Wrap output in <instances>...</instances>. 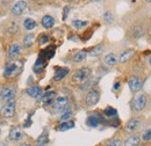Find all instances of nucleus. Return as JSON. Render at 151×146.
Here are the masks:
<instances>
[{"instance_id": "nucleus-14", "label": "nucleus", "mask_w": 151, "mask_h": 146, "mask_svg": "<svg viewBox=\"0 0 151 146\" xmlns=\"http://www.w3.org/2000/svg\"><path fill=\"white\" fill-rule=\"evenodd\" d=\"M104 62H105V64H106L107 66L112 67V66H115V65L117 64L119 59H117V57L114 55V54H108V55H106Z\"/></svg>"}, {"instance_id": "nucleus-32", "label": "nucleus", "mask_w": 151, "mask_h": 146, "mask_svg": "<svg viewBox=\"0 0 151 146\" xmlns=\"http://www.w3.org/2000/svg\"><path fill=\"white\" fill-rule=\"evenodd\" d=\"M48 39H49V38H48V36H47V35H42V36H41V38H40V44H41V45L45 44V43L48 42Z\"/></svg>"}, {"instance_id": "nucleus-33", "label": "nucleus", "mask_w": 151, "mask_h": 146, "mask_svg": "<svg viewBox=\"0 0 151 146\" xmlns=\"http://www.w3.org/2000/svg\"><path fill=\"white\" fill-rule=\"evenodd\" d=\"M105 20H106L107 22H112V20H113V19H112V15H111L109 13H106V14H105Z\"/></svg>"}, {"instance_id": "nucleus-28", "label": "nucleus", "mask_w": 151, "mask_h": 146, "mask_svg": "<svg viewBox=\"0 0 151 146\" xmlns=\"http://www.w3.org/2000/svg\"><path fill=\"white\" fill-rule=\"evenodd\" d=\"M142 140H143L144 143L151 140V129H147V131H145V132L143 133V136H142Z\"/></svg>"}, {"instance_id": "nucleus-13", "label": "nucleus", "mask_w": 151, "mask_h": 146, "mask_svg": "<svg viewBox=\"0 0 151 146\" xmlns=\"http://www.w3.org/2000/svg\"><path fill=\"white\" fill-rule=\"evenodd\" d=\"M41 23H42V26H43L45 29H50V28L54 27V24H55V19L52 18V16H50V15H45V16L42 18Z\"/></svg>"}, {"instance_id": "nucleus-8", "label": "nucleus", "mask_w": 151, "mask_h": 146, "mask_svg": "<svg viewBox=\"0 0 151 146\" xmlns=\"http://www.w3.org/2000/svg\"><path fill=\"white\" fill-rule=\"evenodd\" d=\"M139 124H141V118H139V117H132V120L128 121V123H127V125H126V130L132 133V132L136 131V130L138 129Z\"/></svg>"}, {"instance_id": "nucleus-39", "label": "nucleus", "mask_w": 151, "mask_h": 146, "mask_svg": "<svg viewBox=\"0 0 151 146\" xmlns=\"http://www.w3.org/2000/svg\"><path fill=\"white\" fill-rule=\"evenodd\" d=\"M138 146H148V145H147V144H139Z\"/></svg>"}, {"instance_id": "nucleus-24", "label": "nucleus", "mask_w": 151, "mask_h": 146, "mask_svg": "<svg viewBox=\"0 0 151 146\" xmlns=\"http://www.w3.org/2000/svg\"><path fill=\"white\" fill-rule=\"evenodd\" d=\"M87 24H88L87 21H81V20H75V21H72V26L75 27L76 29H81V28L86 27Z\"/></svg>"}, {"instance_id": "nucleus-43", "label": "nucleus", "mask_w": 151, "mask_h": 146, "mask_svg": "<svg viewBox=\"0 0 151 146\" xmlns=\"http://www.w3.org/2000/svg\"><path fill=\"white\" fill-rule=\"evenodd\" d=\"M0 93H1V89H0Z\"/></svg>"}, {"instance_id": "nucleus-10", "label": "nucleus", "mask_w": 151, "mask_h": 146, "mask_svg": "<svg viewBox=\"0 0 151 146\" xmlns=\"http://www.w3.org/2000/svg\"><path fill=\"white\" fill-rule=\"evenodd\" d=\"M26 8H27V2L21 0V1H18V2L13 6L12 13H13L14 15H20V14H22V13L24 12Z\"/></svg>"}, {"instance_id": "nucleus-40", "label": "nucleus", "mask_w": 151, "mask_h": 146, "mask_svg": "<svg viewBox=\"0 0 151 146\" xmlns=\"http://www.w3.org/2000/svg\"><path fill=\"white\" fill-rule=\"evenodd\" d=\"M149 65H150V66H151V57H150V58H149Z\"/></svg>"}, {"instance_id": "nucleus-18", "label": "nucleus", "mask_w": 151, "mask_h": 146, "mask_svg": "<svg viewBox=\"0 0 151 146\" xmlns=\"http://www.w3.org/2000/svg\"><path fill=\"white\" fill-rule=\"evenodd\" d=\"M134 54H135L134 50H127V51L122 52L121 56H120V62H121V63H127L132 56H134Z\"/></svg>"}, {"instance_id": "nucleus-26", "label": "nucleus", "mask_w": 151, "mask_h": 146, "mask_svg": "<svg viewBox=\"0 0 151 146\" xmlns=\"http://www.w3.org/2000/svg\"><path fill=\"white\" fill-rule=\"evenodd\" d=\"M102 50H104V48H102V45H98V47H95L93 48L91 51H90V56H92V57H95V56H99L101 52H102Z\"/></svg>"}, {"instance_id": "nucleus-19", "label": "nucleus", "mask_w": 151, "mask_h": 146, "mask_svg": "<svg viewBox=\"0 0 151 146\" xmlns=\"http://www.w3.org/2000/svg\"><path fill=\"white\" fill-rule=\"evenodd\" d=\"M69 73V69H66V67H60L58 71L56 72V74H55V77H54V79L56 80V81H58V80H62L66 74Z\"/></svg>"}, {"instance_id": "nucleus-4", "label": "nucleus", "mask_w": 151, "mask_h": 146, "mask_svg": "<svg viewBox=\"0 0 151 146\" xmlns=\"http://www.w3.org/2000/svg\"><path fill=\"white\" fill-rule=\"evenodd\" d=\"M128 85H129V88L132 93H137L142 88V80L137 75H132L128 79Z\"/></svg>"}, {"instance_id": "nucleus-7", "label": "nucleus", "mask_w": 151, "mask_h": 146, "mask_svg": "<svg viewBox=\"0 0 151 146\" xmlns=\"http://www.w3.org/2000/svg\"><path fill=\"white\" fill-rule=\"evenodd\" d=\"M68 104H69V101L66 97H58L55 103H54V110L58 112V111H64L68 108Z\"/></svg>"}, {"instance_id": "nucleus-20", "label": "nucleus", "mask_w": 151, "mask_h": 146, "mask_svg": "<svg viewBox=\"0 0 151 146\" xmlns=\"http://www.w3.org/2000/svg\"><path fill=\"white\" fill-rule=\"evenodd\" d=\"M23 26H24V28H26L27 30H33V29L36 28L37 24H36V22H35L33 19H27V20L24 21Z\"/></svg>"}, {"instance_id": "nucleus-16", "label": "nucleus", "mask_w": 151, "mask_h": 146, "mask_svg": "<svg viewBox=\"0 0 151 146\" xmlns=\"http://www.w3.org/2000/svg\"><path fill=\"white\" fill-rule=\"evenodd\" d=\"M55 96H56V93H55V92H48L47 94L43 95L42 101H43L45 104H51V103H54Z\"/></svg>"}, {"instance_id": "nucleus-11", "label": "nucleus", "mask_w": 151, "mask_h": 146, "mask_svg": "<svg viewBox=\"0 0 151 146\" xmlns=\"http://www.w3.org/2000/svg\"><path fill=\"white\" fill-rule=\"evenodd\" d=\"M9 138H11V140H14V142L22 140V138H23L22 130L20 128H13L9 132Z\"/></svg>"}, {"instance_id": "nucleus-23", "label": "nucleus", "mask_w": 151, "mask_h": 146, "mask_svg": "<svg viewBox=\"0 0 151 146\" xmlns=\"http://www.w3.org/2000/svg\"><path fill=\"white\" fill-rule=\"evenodd\" d=\"M86 124L90 127V128H96L99 125V121L96 117H93V116H90L86 121Z\"/></svg>"}, {"instance_id": "nucleus-37", "label": "nucleus", "mask_w": 151, "mask_h": 146, "mask_svg": "<svg viewBox=\"0 0 151 146\" xmlns=\"http://www.w3.org/2000/svg\"><path fill=\"white\" fill-rule=\"evenodd\" d=\"M0 146H7V145H6L5 143H1V142H0Z\"/></svg>"}, {"instance_id": "nucleus-31", "label": "nucleus", "mask_w": 151, "mask_h": 146, "mask_svg": "<svg viewBox=\"0 0 151 146\" xmlns=\"http://www.w3.org/2000/svg\"><path fill=\"white\" fill-rule=\"evenodd\" d=\"M71 115H72V112L70 111V110H68V111H65V114H63L62 115V117H60V121L62 122H66L70 117H71Z\"/></svg>"}, {"instance_id": "nucleus-30", "label": "nucleus", "mask_w": 151, "mask_h": 146, "mask_svg": "<svg viewBox=\"0 0 151 146\" xmlns=\"http://www.w3.org/2000/svg\"><path fill=\"white\" fill-rule=\"evenodd\" d=\"M107 146H123V144H122V142H121L120 139L114 138V139H112L111 142H108Z\"/></svg>"}, {"instance_id": "nucleus-6", "label": "nucleus", "mask_w": 151, "mask_h": 146, "mask_svg": "<svg viewBox=\"0 0 151 146\" xmlns=\"http://www.w3.org/2000/svg\"><path fill=\"white\" fill-rule=\"evenodd\" d=\"M14 112H15V101H14V100L8 101V103H7V104L2 108V110H1L2 116H4V117H7V118L12 117V116L14 115Z\"/></svg>"}, {"instance_id": "nucleus-25", "label": "nucleus", "mask_w": 151, "mask_h": 146, "mask_svg": "<svg viewBox=\"0 0 151 146\" xmlns=\"http://www.w3.org/2000/svg\"><path fill=\"white\" fill-rule=\"evenodd\" d=\"M44 66V60L43 58H38L35 63V66H34V71L35 72H41V69Z\"/></svg>"}, {"instance_id": "nucleus-41", "label": "nucleus", "mask_w": 151, "mask_h": 146, "mask_svg": "<svg viewBox=\"0 0 151 146\" xmlns=\"http://www.w3.org/2000/svg\"><path fill=\"white\" fill-rule=\"evenodd\" d=\"M145 1H147V2H150L151 4V0H145Z\"/></svg>"}, {"instance_id": "nucleus-36", "label": "nucleus", "mask_w": 151, "mask_h": 146, "mask_svg": "<svg viewBox=\"0 0 151 146\" xmlns=\"http://www.w3.org/2000/svg\"><path fill=\"white\" fill-rule=\"evenodd\" d=\"M36 146H45V144H43V143H37Z\"/></svg>"}, {"instance_id": "nucleus-12", "label": "nucleus", "mask_w": 151, "mask_h": 146, "mask_svg": "<svg viewBox=\"0 0 151 146\" xmlns=\"http://www.w3.org/2000/svg\"><path fill=\"white\" fill-rule=\"evenodd\" d=\"M141 142V137L137 135H132L130 137H128L124 142V146H138Z\"/></svg>"}, {"instance_id": "nucleus-22", "label": "nucleus", "mask_w": 151, "mask_h": 146, "mask_svg": "<svg viewBox=\"0 0 151 146\" xmlns=\"http://www.w3.org/2000/svg\"><path fill=\"white\" fill-rule=\"evenodd\" d=\"M75 127V123L72 121H69V122H63L59 127H58V130L60 131H65V130H69V129H72Z\"/></svg>"}, {"instance_id": "nucleus-2", "label": "nucleus", "mask_w": 151, "mask_h": 146, "mask_svg": "<svg viewBox=\"0 0 151 146\" xmlns=\"http://www.w3.org/2000/svg\"><path fill=\"white\" fill-rule=\"evenodd\" d=\"M90 73H91V70H90L88 67L79 69V70H77L75 72L73 77H72V80H73L75 82H81V81H84V80L90 75Z\"/></svg>"}, {"instance_id": "nucleus-42", "label": "nucleus", "mask_w": 151, "mask_h": 146, "mask_svg": "<svg viewBox=\"0 0 151 146\" xmlns=\"http://www.w3.org/2000/svg\"><path fill=\"white\" fill-rule=\"evenodd\" d=\"M149 34L151 35V27H150V29H149Z\"/></svg>"}, {"instance_id": "nucleus-9", "label": "nucleus", "mask_w": 151, "mask_h": 146, "mask_svg": "<svg viewBox=\"0 0 151 146\" xmlns=\"http://www.w3.org/2000/svg\"><path fill=\"white\" fill-rule=\"evenodd\" d=\"M1 97L4 101H11L13 100L14 95H15V92L12 87H5L4 89H1Z\"/></svg>"}, {"instance_id": "nucleus-21", "label": "nucleus", "mask_w": 151, "mask_h": 146, "mask_svg": "<svg viewBox=\"0 0 151 146\" xmlns=\"http://www.w3.org/2000/svg\"><path fill=\"white\" fill-rule=\"evenodd\" d=\"M86 55H87V52H86L85 50L78 51V52L73 56V60H75V62H77V63H80V62H83V60L86 58Z\"/></svg>"}, {"instance_id": "nucleus-15", "label": "nucleus", "mask_w": 151, "mask_h": 146, "mask_svg": "<svg viewBox=\"0 0 151 146\" xmlns=\"http://www.w3.org/2000/svg\"><path fill=\"white\" fill-rule=\"evenodd\" d=\"M27 94L32 97H40L42 95V89L38 86H33V87H29L27 89Z\"/></svg>"}, {"instance_id": "nucleus-27", "label": "nucleus", "mask_w": 151, "mask_h": 146, "mask_svg": "<svg viewBox=\"0 0 151 146\" xmlns=\"http://www.w3.org/2000/svg\"><path fill=\"white\" fill-rule=\"evenodd\" d=\"M105 114L108 116V117H115L116 115H117V111L115 108L113 107H107L106 109H105Z\"/></svg>"}, {"instance_id": "nucleus-5", "label": "nucleus", "mask_w": 151, "mask_h": 146, "mask_svg": "<svg viewBox=\"0 0 151 146\" xmlns=\"http://www.w3.org/2000/svg\"><path fill=\"white\" fill-rule=\"evenodd\" d=\"M99 99H100L99 92L96 91V89H92V91L88 92V94L86 95L85 101H86V104H87L88 107H92V106H95V104L98 103Z\"/></svg>"}, {"instance_id": "nucleus-34", "label": "nucleus", "mask_w": 151, "mask_h": 146, "mask_svg": "<svg viewBox=\"0 0 151 146\" xmlns=\"http://www.w3.org/2000/svg\"><path fill=\"white\" fill-rule=\"evenodd\" d=\"M68 13H69V8H68V7H65V9H64V15H63V20H66Z\"/></svg>"}, {"instance_id": "nucleus-38", "label": "nucleus", "mask_w": 151, "mask_h": 146, "mask_svg": "<svg viewBox=\"0 0 151 146\" xmlns=\"http://www.w3.org/2000/svg\"><path fill=\"white\" fill-rule=\"evenodd\" d=\"M20 146H32V145H29V144H21Z\"/></svg>"}, {"instance_id": "nucleus-1", "label": "nucleus", "mask_w": 151, "mask_h": 146, "mask_svg": "<svg viewBox=\"0 0 151 146\" xmlns=\"http://www.w3.org/2000/svg\"><path fill=\"white\" fill-rule=\"evenodd\" d=\"M147 101H148V96L145 94H139L132 102V109L135 111H142L147 106Z\"/></svg>"}, {"instance_id": "nucleus-35", "label": "nucleus", "mask_w": 151, "mask_h": 146, "mask_svg": "<svg viewBox=\"0 0 151 146\" xmlns=\"http://www.w3.org/2000/svg\"><path fill=\"white\" fill-rule=\"evenodd\" d=\"M120 86H121V85H120V82H115V85H114V89H115V91H117V89L120 88Z\"/></svg>"}, {"instance_id": "nucleus-17", "label": "nucleus", "mask_w": 151, "mask_h": 146, "mask_svg": "<svg viewBox=\"0 0 151 146\" xmlns=\"http://www.w3.org/2000/svg\"><path fill=\"white\" fill-rule=\"evenodd\" d=\"M20 51H21V48H20L19 44H12L9 47V50H8V56L9 57H17L20 55Z\"/></svg>"}, {"instance_id": "nucleus-3", "label": "nucleus", "mask_w": 151, "mask_h": 146, "mask_svg": "<svg viewBox=\"0 0 151 146\" xmlns=\"http://www.w3.org/2000/svg\"><path fill=\"white\" fill-rule=\"evenodd\" d=\"M19 70H20V63H17V62L7 63L6 66H5V77L6 78L13 77L14 74H17V72Z\"/></svg>"}, {"instance_id": "nucleus-29", "label": "nucleus", "mask_w": 151, "mask_h": 146, "mask_svg": "<svg viewBox=\"0 0 151 146\" xmlns=\"http://www.w3.org/2000/svg\"><path fill=\"white\" fill-rule=\"evenodd\" d=\"M33 41H34V35H32V34H29V35H27V36L24 37V45L26 47H30L32 45V43H33Z\"/></svg>"}]
</instances>
